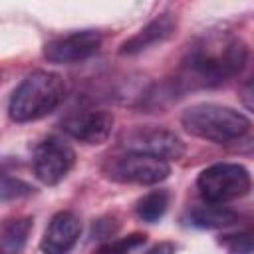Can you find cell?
Masks as SVG:
<instances>
[{
	"mask_svg": "<svg viewBox=\"0 0 254 254\" xmlns=\"http://www.w3.org/2000/svg\"><path fill=\"white\" fill-rule=\"evenodd\" d=\"M246 60L248 46L240 36L226 30L204 32L190 42L179 73L171 81L179 93L218 87L236 77L244 69Z\"/></svg>",
	"mask_w": 254,
	"mask_h": 254,
	"instance_id": "6da1fadb",
	"label": "cell"
},
{
	"mask_svg": "<svg viewBox=\"0 0 254 254\" xmlns=\"http://www.w3.org/2000/svg\"><path fill=\"white\" fill-rule=\"evenodd\" d=\"M65 95L64 79L54 71H32L14 89L8 101V115L16 123L38 121L60 107Z\"/></svg>",
	"mask_w": 254,
	"mask_h": 254,
	"instance_id": "7a4b0ae2",
	"label": "cell"
},
{
	"mask_svg": "<svg viewBox=\"0 0 254 254\" xmlns=\"http://www.w3.org/2000/svg\"><path fill=\"white\" fill-rule=\"evenodd\" d=\"M181 125L192 137L230 145L250 133V121L240 111L218 103H196L183 111Z\"/></svg>",
	"mask_w": 254,
	"mask_h": 254,
	"instance_id": "3957f363",
	"label": "cell"
},
{
	"mask_svg": "<svg viewBox=\"0 0 254 254\" xmlns=\"http://www.w3.org/2000/svg\"><path fill=\"white\" fill-rule=\"evenodd\" d=\"M196 189L206 202L224 204L250 192L252 177L246 167L238 163H216L200 171Z\"/></svg>",
	"mask_w": 254,
	"mask_h": 254,
	"instance_id": "277c9868",
	"label": "cell"
},
{
	"mask_svg": "<svg viewBox=\"0 0 254 254\" xmlns=\"http://www.w3.org/2000/svg\"><path fill=\"white\" fill-rule=\"evenodd\" d=\"M105 179L119 185H159L171 175V167L167 161L139 155V153H123L117 157H109L101 167Z\"/></svg>",
	"mask_w": 254,
	"mask_h": 254,
	"instance_id": "5b68a950",
	"label": "cell"
},
{
	"mask_svg": "<svg viewBox=\"0 0 254 254\" xmlns=\"http://www.w3.org/2000/svg\"><path fill=\"white\" fill-rule=\"evenodd\" d=\"M121 149L125 153H139L161 161H177L185 155L187 147L183 139L161 127H137L121 137Z\"/></svg>",
	"mask_w": 254,
	"mask_h": 254,
	"instance_id": "8992f818",
	"label": "cell"
},
{
	"mask_svg": "<svg viewBox=\"0 0 254 254\" xmlns=\"http://www.w3.org/2000/svg\"><path fill=\"white\" fill-rule=\"evenodd\" d=\"M75 163V151L58 135L44 137L32 155V167L38 181L48 187L62 183Z\"/></svg>",
	"mask_w": 254,
	"mask_h": 254,
	"instance_id": "52a82bcc",
	"label": "cell"
},
{
	"mask_svg": "<svg viewBox=\"0 0 254 254\" xmlns=\"http://www.w3.org/2000/svg\"><path fill=\"white\" fill-rule=\"evenodd\" d=\"M101 40L97 30H77L58 36L44 46V58L52 64H77L95 56L101 48Z\"/></svg>",
	"mask_w": 254,
	"mask_h": 254,
	"instance_id": "ba28073f",
	"label": "cell"
},
{
	"mask_svg": "<svg viewBox=\"0 0 254 254\" xmlns=\"http://www.w3.org/2000/svg\"><path fill=\"white\" fill-rule=\"evenodd\" d=\"M62 129L71 139L85 145H101L109 139L113 129V115L107 111L91 109L77 111L62 119Z\"/></svg>",
	"mask_w": 254,
	"mask_h": 254,
	"instance_id": "9c48e42d",
	"label": "cell"
},
{
	"mask_svg": "<svg viewBox=\"0 0 254 254\" xmlns=\"http://www.w3.org/2000/svg\"><path fill=\"white\" fill-rule=\"evenodd\" d=\"M81 234V220L73 210H60L52 216L40 248L44 254H67Z\"/></svg>",
	"mask_w": 254,
	"mask_h": 254,
	"instance_id": "30bf717a",
	"label": "cell"
},
{
	"mask_svg": "<svg viewBox=\"0 0 254 254\" xmlns=\"http://www.w3.org/2000/svg\"><path fill=\"white\" fill-rule=\"evenodd\" d=\"M175 28H177V18L173 14H161L155 20H151L145 28H141L135 36L125 40L119 48V54L121 56H137L157 44H163L165 40H169L173 36Z\"/></svg>",
	"mask_w": 254,
	"mask_h": 254,
	"instance_id": "8fae6325",
	"label": "cell"
},
{
	"mask_svg": "<svg viewBox=\"0 0 254 254\" xmlns=\"http://www.w3.org/2000/svg\"><path fill=\"white\" fill-rule=\"evenodd\" d=\"M187 220L190 226H196V228L218 230V228H230L232 224H236L240 220V216L228 206L206 202V204L192 206L187 212Z\"/></svg>",
	"mask_w": 254,
	"mask_h": 254,
	"instance_id": "7c38bea8",
	"label": "cell"
},
{
	"mask_svg": "<svg viewBox=\"0 0 254 254\" xmlns=\"http://www.w3.org/2000/svg\"><path fill=\"white\" fill-rule=\"evenodd\" d=\"M230 228L220 236V246L226 254H254V218L236 222Z\"/></svg>",
	"mask_w": 254,
	"mask_h": 254,
	"instance_id": "4fadbf2b",
	"label": "cell"
},
{
	"mask_svg": "<svg viewBox=\"0 0 254 254\" xmlns=\"http://www.w3.org/2000/svg\"><path fill=\"white\" fill-rule=\"evenodd\" d=\"M32 232V218L30 216H18L12 220H6L2 226V254H18L24 244L28 242V236Z\"/></svg>",
	"mask_w": 254,
	"mask_h": 254,
	"instance_id": "5bb4252c",
	"label": "cell"
},
{
	"mask_svg": "<svg viewBox=\"0 0 254 254\" xmlns=\"http://www.w3.org/2000/svg\"><path fill=\"white\" fill-rule=\"evenodd\" d=\"M169 200H171V196H169L167 190H163V189L151 190V192H147L145 196H141L137 200L135 212L143 222L155 224L165 216V212L169 208Z\"/></svg>",
	"mask_w": 254,
	"mask_h": 254,
	"instance_id": "9a60e30c",
	"label": "cell"
},
{
	"mask_svg": "<svg viewBox=\"0 0 254 254\" xmlns=\"http://www.w3.org/2000/svg\"><path fill=\"white\" fill-rule=\"evenodd\" d=\"M147 240V234L143 232H131L123 238H115L109 242H103L101 246H97L93 250V254H129L131 250L143 246Z\"/></svg>",
	"mask_w": 254,
	"mask_h": 254,
	"instance_id": "2e32d148",
	"label": "cell"
},
{
	"mask_svg": "<svg viewBox=\"0 0 254 254\" xmlns=\"http://www.w3.org/2000/svg\"><path fill=\"white\" fill-rule=\"evenodd\" d=\"M32 192H34V189H32L28 183H24V181H20V179H14V177H10L8 173L2 175V200H4V202H8L10 198L28 196V194H32Z\"/></svg>",
	"mask_w": 254,
	"mask_h": 254,
	"instance_id": "e0dca14e",
	"label": "cell"
},
{
	"mask_svg": "<svg viewBox=\"0 0 254 254\" xmlns=\"http://www.w3.org/2000/svg\"><path fill=\"white\" fill-rule=\"evenodd\" d=\"M240 101H242V105L248 109V111H252L254 113V79H250V81H246L242 87H240Z\"/></svg>",
	"mask_w": 254,
	"mask_h": 254,
	"instance_id": "ac0fdd59",
	"label": "cell"
},
{
	"mask_svg": "<svg viewBox=\"0 0 254 254\" xmlns=\"http://www.w3.org/2000/svg\"><path fill=\"white\" fill-rule=\"evenodd\" d=\"M177 252V246L173 242H159L155 246H151L145 254H175Z\"/></svg>",
	"mask_w": 254,
	"mask_h": 254,
	"instance_id": "d6986e66",
	"label": "cell"
}]
</instances>
